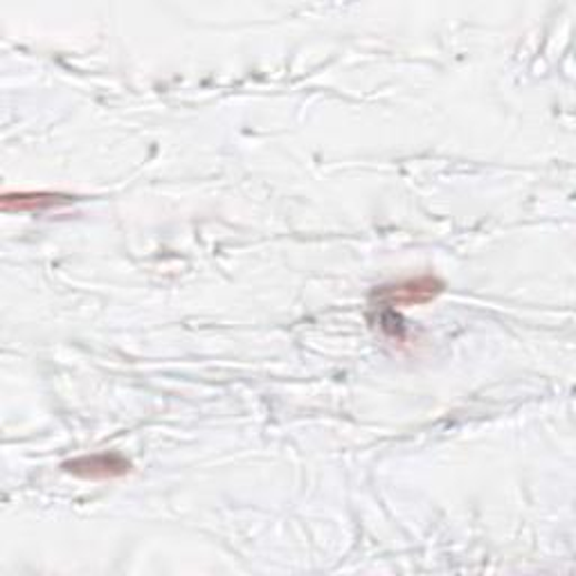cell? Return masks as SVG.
I'll return each instance as SVG.
<instances>
[{
    "mask_svg": "<svg viewBox=\"0 0 576 576\" xmlns=\"http://www.w3.org/2000/svg\"><path fill=\"white\" fill-rule=\"evenodd\" d=\"M63 473L79 477V479H91V482H104V479H118L131 473V462L122 457L120 453H93V455H81L74 459H68L61 464Z\"/></svg>",
    "mask_w": 576,
    "mask_h": 576,
    "instance_id": "7a4b0ae2",
    "label": "cell"
},
{
    "mask_svg": "<svg viewBox=\"0 0 576 576\" xmlns=\"http://www.w3.org/2000/svg\"><path fill=\"white\" fill-rule=\"evenodd\" d=\"M74 199L59 192H8L0 199V208L6 214L19 212H46L52 208H61L72 203Z\"/></svg>",
    "mask_w": 576,
    "mask_h": 576,
    "instance_id": "3957f363",
    "label": "cell"
},
{
    "mask_svg": "<svg viewBox=\"0 0 576 576\" xmlns=\"http://www.w3.org/2000/svg\"><path fill=\"white\" fill-rule=\"evenodd\" d=\"M444 289H446L444 280L435 275H420V277L401 280L396 284H385L374 293V297H378L381 306L405 309V306H422L437 300L444 293Z\"/></svg>",
    "mask_w": 576,
    "mask_h": 576,
    "instance_id": "6da1fadb",
    "label": "cell"
}]
</instances>
